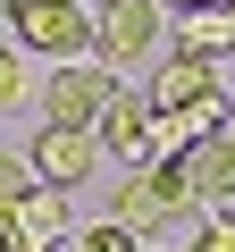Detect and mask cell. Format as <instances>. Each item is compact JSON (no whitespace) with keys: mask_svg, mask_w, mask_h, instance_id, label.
Masks as SVG:
<instances>
[{"mask_svg":"<svg viewBox=\"0 0 235 252\" xmlns=\"http://www.w3.org/2000/svg\"><path fill=\"white\" fill-rule=\"evenodd\" d=\"M17 93H26V67H17V51H9V42H0V118L17 109Z\"/></svg>","mask_w":235,"mask_h":252,"instance_id":"obj_13","label":"cell"},{"mask_svg":"<svg viewBox=\"0 0 235 252\" xmlns=\"http://www.w3.org/2000/svg\"><path fill=\"white\" fill-rule=\"evenodd\" d=\"M9 34H17V51L84 59L92 51V9L84 0H9Z\"/></svg>","mask_w":235,"mask_h":252,"instance_id":"obj_4","label":"cell"},{"mask_svg":"<svg viewBox=\"0 0 235 252\" xmlns=\"http://www.w3.org/2000/svg\"><path fill=\"white\" fill-rule=\"evenodd\" d=\"M67 252H151L135 227H118V219H101V227H84V235H67Z\"/></svg>","mask_w":235,"mask_h":252,"instance_id":"obj_11","label":"cell"},{"mask_svg":"<svg viewBox=\"0 0 235 252\" xmlns=\"http://www.w3.org/2000/svg\"><path fill=\"white\" fill-rule=\"evenodd\" d=\"M92 143H101L109 160H126V168H143V160H151V101L118 84V93H109V109L92 118Z\"/></svg>","mask_w":235,"mask_h":252,"instance_id":"obj_8","label":"cell"},{"mask_svg":"<svg viewBox=\"0 0 235 252\" xmlns=\"http://www.w3.org/2000/svg\"><path fill=\"white\" fill-rule=\"evenodd\" d=\"M176 9H210V0H176Z\"/></svg>","mask_w":235,"mask_h":252,"instance_id":"obj_15","label":"cell"},{"mask_svg":"<svg viewBox=\"0 0 235 252\" xmlns=\"http://www.w3.org/2000/svg\"><path fill=\"white\" fill-rule=\"evenodd\" d=\"M17 185H34V168H26L17 152H0V193H17Z\"/></svg>","mask_w":235,"mask_h":252,"instance_id":"obj_14","label":"cell"},{"mask_svg":"<svg viewBox=\"0 0 235 252\" xmlns=\"http://www.w3.org/2000/svg\"><path fill=\"white\" fill-rule=\"evenodd\" d=\"M109 93H118V76L101 67V59H59L51 67V84H42V126H92L101 109H109Z\"/></svg>","mask_w":235,"mask_h":252,"instance_id":"obj_5","label":"cell"},{"mask_svg":"<svg viewBox=\"0 0 235 252\" xmlns=\"http://www.w3.org/2000/svg\"><path fill=\"white\" fill-rule=\"evenodd\" d=\"M185 252H235V219H227V210H218V219H202Z\"/></svg>","mask_w":235,"mask_h":252,"instance_id":"obj_12","label":"cell"},{"mask_svg":"<svg viewBox=\"0 0 235 252\" xmlns=\"http://www.w3.org/2000/svg\"><path fill=\"white\" fill-rule=\"evenodd\" d=\"M202 93H218V59H193V51H160L151 59V118H168V109H185V101H202Z\"/></svg>","mask_w":235,"mask_h":252,"instance_id":"obj_9","label":"cell"},{"mask_svg":"<svg viewBox=\"0 0 235 252\" xmlns=\"http://www.w3.org/2000/svg\"><path fill=\"white\" fill-rule=\"evenodd\" d=\"M76 219H67V193L59 185H17V193H0V252H67Z\"/></svg>","mask_w":235,"mask_h":252,"instance_id":"obj_3","label":"cell"},{"mask_svg":"<svg viewBox=\"0 0 235 252\" xmlns=\"http://www.w3.org/2000/svg\"><path fill=\"white\" fill-rule=\"evenodd\" d=\"M168 42V17L160 0H92V59L118 76V67H151Z\"/></svg>","mask_w":235,"mask_h":252,"instance_id":"obj_2","label":"cell"},{"mask_svg":"<svg viewBox=\"0 0 235 252\" xmlns=\"http://www.w3.org/2000/svg\"><path fill=\"white\" fill-rule=\"evenodd\" d=\"M118 227H135L143 244L151 235H176V227H193V193H185V168L176 160H143V168H126V185H118V210H109Z\"/></svg>","mask_w":235,"mask_h":252,"instance_id":"obj_1","label":"cell"},{"mask_svg":"<svg viewBox=\"0 0 235 252\" xmlns=\"http://www.w3.org/2000/svg\"><path fill=\"white\" fill-rule=\"evenodd\" d=\"M176 51H193V59L235 51V0H210V9H176Z\"/></svg>","mask_w":235,"mask_h":252,"instance_id":"obj_10","label":"cell"},{"mask_svg":"<svg viewBox=\"0 0 235 252\" xmlns=\"http://www.w3.org/2000/svg\"><path fill=\"white\" fill-rule=\"evenodd\" d=\"M26 168L67 193V185H84V177L101 168V143H92V126H42V135L26 143Z\"/></svg>","mask_w":235,"mask_h":252,"instance_id":"obj_7","label":"cell"},{"mask_svg":"<svg viewBox=\"0 0 235 252\" xmlns=\"http://www.w3.org/2000/svg\"><path fill=\"white\" fill-rule=\"evenodd\" d=\"M176 168H185V193H193V210H227V202H235V118L218 126V135L185 143V152H176Z\"/></svg>","mask_w":235,"mask_h":252,"instance_id":"obj_6","label":"cell"}]
</instances>
